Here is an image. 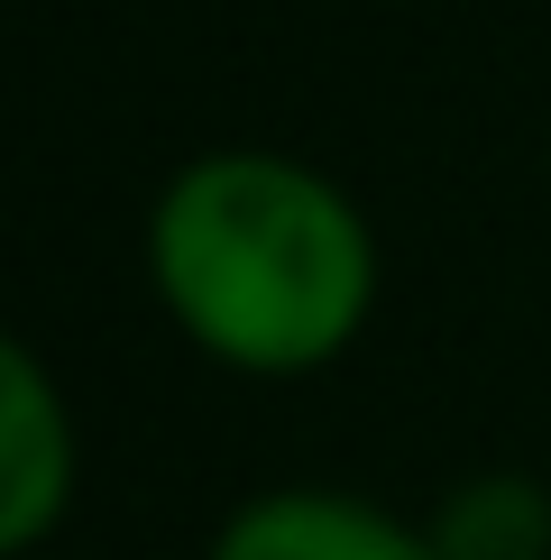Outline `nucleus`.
Segmentation results:
<instances>
[{"label":"nucleus","mask_w":551,"mask_h":560,"mask_svg":"<svg viewBox=\"0 0 551 560\" xmlns=\"http://www.w3.org/2000/svg\"><path fill=\"white\" fill-rule=\"evenodd\" d=\"M148 294L230 377H313L377 313V230L285 148H202L148 202Z\"/></svg>","instance_id":"1"},{"label":"nucleus","mask_w":551,"mask_h":560,"mask_svg":"<svg viewBox=\"0 0 551 560\" xmlns=\"http://www.w3.org/2000/svg\"><path fill=\"white\" fill-rule=\"evenodd\" d=\"M74 478H83V441L56 368L0 322V560H28L65 524Z\"/></svg>","instance_id":"2"},{"label":"nucleus","mask_w":551,"mask_h":560,"mask_svg":"<svg viewBox=\"0 0 551 560\" xmlns=\"http://www.w3.org/2000/svg\"><path fill=\"white\" fill-rule=\"evenodd\" d=\"M202 560H432V533L359 487H258L221 515Z\"/></svg>","instance_id":"3"},{"label":"nucleus","mask_w":551,"mask_h":560,"mask_svg":"<svg viewBox=\"0 0 551 560\" xmlns=\"http://www.w3.org/2000/svg\"><path fill=\"white\" fill-rule=\"evenodd\" d=\"M432 560H551V487L524 469H478L423 515Z\"/></svg>","instance_id":"4"}]
</instances>
